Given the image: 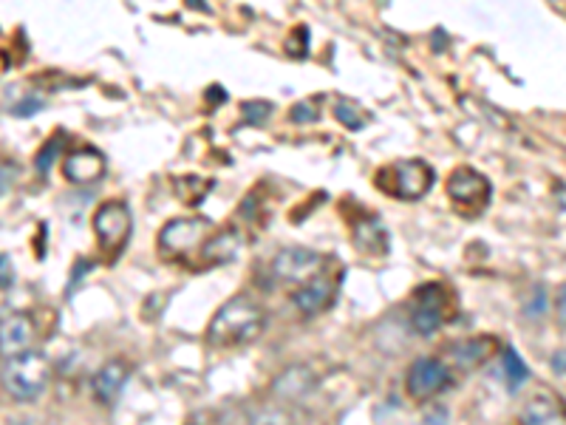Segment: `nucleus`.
I'll list each match as a JSON object with an SVG mask.
<instances>
[{"label":"nucleus","mask_w":566,"mask_h":425,"mask_svg":"<svg viewBox=\"0 0 566 425\" xmlns=\"http://www.w3.org/2000/svg\"><path fill=\"white\" fill-rule=\"evenodd\" d=\"M52 377V366L45 355L40 352H26L18 357H9L4 372H0V381H4V389L9 397H14L18 403H32L49 386Z\"/></svg>","instance_id":"obj_4"},{"label":"nucleus","mask_w":566,"mask_h":425,"mask_svg":"<svg viewBox=\"0 0 566 425\" xmlns=\"http://www.w3.org/2000/svg\"><path fill=\"white\" fill-rule=\"evenodd\" d=\"M544 309H546V290H544L541 284H535L532 286V295H530L527 307H524V315L527 317H541Z\"/></svg>","instance_id":"obj_26"},{"label":"nucleus","mask_w":566,"mask_h":425,"mask_svg":"<svg viewBox=\"0 0 566 425\" xmlns=\"http://www.w3.org/2000/svg\"><path fill=\"white\" fill-rule=\"evenodd\" d=\"M131 377V363L122 360V357H111L105 366L94 374V381H91V389H94V397L105 405L116 403V397L122 394Z\"/></svg>","instance_id":"obj_15"},{"label":"nucleus","mask_w":566,"mask_h":425,"mask_svg":"<svg viewBox=\"0 0 566 425\" xmlns=\"http://www.w3.org/2000/svg\"><path fill=\"white\" fill-rule=\"evenodd\" d=\"M267 326V312L250 295L227 298L207 324V343L216 349H235L252 343Z\"/></svg>","instance_id":"obj_1"},{"label":"nucleus","mask_w":566,"mask_h":425,"mask_svg":"<svg viewBox=\"0 0 566 425\" xmlns=\"http://www.w3.org/2000/svg\"><path fill=\"white\" fill-rule=\"evenodd\" d=\"M331 114H334V119H338V123L343 125V128H348V131H360L365 123H369V116H365V111L360 108L357 102H351V100H338L334 102V108H331Z\"/></svg>","instance_id":"obj_18"},{"label":"nucleus","mask_w":566,"mask_h":425,"mask_svg":"<svg viewBox=\"0 0 566 425\" xmlns=\"http://www.w3.org/2000/svg\"><path fill=\"white\" fill-rule=\"evenodd\" d=\"M317 383H320V377L312 366L295 363V366L283 369L272 381V394H275V400H281V403H300L317 389Z\"/></svg>","instance_id":"obj_11"},{"label":"nucleus","mask_w":566,"mask_h":425,"mask_svg":"<svg viewBox=\"0 0 566 425\" xmlns=\"http://www.w3.org/2000/svg\"><path fill=\"white\" fill-rule=\"evenodd\" d=\"M553 372L558 377H563V349H558V352L553 355Z\"/></svg>","instance_id":"obj_29"},{"label":"nucleus","mask_w":566,"mask_h":425,"mask_svg":"<svg viewBox=\"0 0 566 425\" xmlns=\"http://www.w3.org/2000/svg\"><path fill=\"white\" fill-rule=\"evenodd\" d=\"M286 54L289 57H306V54H309V28H306V26H295L292 28V32H289L286 35Z\"/></svg>","instance_id":"obj_21"},{"label":"nucleus","mask_w":566,"mask_h":425,"mask_svg":"<svg viewBox=\"0 0 566 425\" xmlns=\"http://www.w3.org/2000/svg\"><path fill=\"white\" fill-rule=\"evenodd\" d=\"M43 108V102L40 100H35V97H26L20 105H14V116H28L32 111H40Z\"/></svg>","instance_id":"obj_28"},{"label":"nucleus","mask_w":566,"mask_h":425,"mask_svg":"<svg viewBox=\"0 0 566 425\" xmlns=\"http://www.w3.org/2000/svg\"><path fill=\"white\" fill-rule=\"evenodd\" d=\"M558 326L563 329V321H566V312H563V286H561V290H558Z\"/></svg>","instance_id":"obj_30"},{"label":"nucleus","mask_w":566,"mask_h":425,"mask_svg":"<svg viewBox=\"0 0 566 425\" xmlns=\"http://www.w3.org/2000/svg\"><path fill=\"white\" fill-rule=\"evenodd\" d=\"M241 245H243V236L238 230H233V227L216 230L204 241V247L198 250V255H195L198 264L195 267L207 269V267H221L227 261H233V258L238 255V250H241Z\"/></svg>","instance_id":"obj_14"},{"label":"nucleus","mask_w":566,"mask_h":425,"mask_svg":"<svg viewBox=\"0 0 566 425\" xmlns=\"http://www.w3.org/2000/svg\"><path fill=\"white\" fill-rule=\"evenodd\" d=\"M448 290L442 284L431 281V284H422L417 290V307L414 315H411V326L419 335H434V332L445 324L448 317Z\"/></svg>","instance_id":"obj_9"},{"label":"nucleus","mask_w":566,"mask_h":425,"mask_svg":"<svg viewBox=\"0 0 566 425\" xmlns=\"http://www.w3.org/2000/svg\"><path fill=\"white\" fill-rule=\"evenodd\" d=\"M436 181V171L431 162L425 159H396L377 168L374 185L379 193L391 196L400 202H419L431 193Z\"/></svg>","instance_id":"obj_2"},{"label":"nucleus","mask_w":566,"mask_h":425,"mask_svg":"<svg viewBox=\"0 0 566 425\" xmlns=\"http://www.w3.org/2000/svg\"><path fill=\"white\" fill-rule=\"evenodd\" d=\"M250 425H292V420L281 408H264V412L252 414Z\"/></svg>","instance_id":"obj_25"},{"label":"nucleus","mask_w":566,"mask_h":425,"mask_svg":"<svg viewBox=\"0 0 566 425\" xmlns=\"http://www.w3.org/2000/svg\"><path fill=\"white\" fill-rule=\"evenodd\" d=\"M504 360H507V383H510V389L515 391L518 386H522L527 377H530V369L524 366V360L518 357V352L510 346L507 352H504Z\"/></svg>","instance_id":"obj_20"},{"label":"nucleus","mask_w":566,"mask_h":425,"mask_svg":"<svg viewBox=\"0 0 566 425\" xmlns=\"http://www.w3.org/2000/svg\"><path fill=\"white\" fill-rule=\"evenodd\" d=\"M320 108H323V97L320 94L309 97V100H300L289 108V123L292 125H312L320 119Z\"/></svg>","instance_id":"obj_19"},{"label":"nucleus","mask_w":566,"mask_h":425,"mask_svg":"<svg viewBox=\"0 0 566 425\" xmlns=\"http://www.w3.org/2000/svg\"><path fill=\"white\" fill-rule=\"evenodd\" d=\"M527 422L530 425H544V422H549V420H553L555 417V405L553 403H549V400H532L530 405H527Z\"/></svg>","instance_id":"obj_22"},{"label":"nucleus","mask_w":566,"mask_h":425,"mask_svg":"<svg viewBox=\"0 0 566 425\" xmlns=\"http://www.w3.org/2000/svg\"><path fill=\"white\" fill-rule=\"evenodd\" d=\"M105 171H108V164H105L102 150H97L94 145L76 148L63 159V176L71 185H97Z\"/></svg>","instance_id":"obj_12"},{"label":"nucleus","mask_w":566,"mask_h":425,"mask_svg":"<svg viewBox=\"0 0 566 425\" xmlns=\"http://www.w3.org/2000/svg\"><path fill=\"white\" fill-rule=\"evenodd\" d=\"M14 179H18V168L9 162H0V196L14 185Z\"/></svg>","instance_id":"obj_27"},{"label":"nucleus","mask_w":566,"mask_h":425,"mask_svg":"<svg viewBox=\"0 0 566 425\" xmlns=\"http://www.w3.org/2000/svg\"><path fill=\"white\" fill-rule=\"evenodd\" d=\"M241 111H243V116H247L250 125H261V123H267L269 114H272V102L252 100V102H243Z\"/></svg>","instance_id":"obj_23"},{"label":"nucleus","mask_w":566,"mask_h":425,"mask_svg":"<svg viewBox=\"0 0 566 425\" xmlns=\"http://www.w3.org/2000/svg\"><path fill=\"white\" fill-rule=\"evenodd\" d=\"M91 227H94L97 236V247L100 253L108 258V264H114L122 255V250L128 247L131 241V230H133V219H131V207L125 199H105L97 210L94 219H91Z\"/></svg>","instance_id":"obj_5"},{"label":"nucleus","mask_w":566,"mask_h":425,"mask_svg":"<svg viewBox=\"0 0 566 425\" xmlns=\"http://www.w3.org/2000/svg\"><path fill=\"white\" fill-rule=\"evenodd\" d=\"M496 352V338H487V335H479V338H470V341H456L448 355L450 360L456 363L458 369H476L482 366V363L490 357Z\"/></svg>","instance_id":"obj_17"},{"label":"nucleus","mask_w":566,"mask_h":425,"mask_svg":"<svg viewBox=\"0 0 566 425\" xmlns=\"http://www.w3.org/2000/svg\"><path fill=\"white\" fill-rule=\"evenodd\" d=\"M445 193L462 212H467V216H479L484 207H490L493 185H490V179L479 173L476 168L458 164L456 171H450V176L445 181Z\"/></svg>","instance_id":"obj_6"},{"label":"nucleus","mask_w":566,"mask_h":425,"mask_svg":"<svg viewBox=\"0 0 566 425\" xmlns=\"http://www.w3.org/2000/svg\"><path fill=\"white\" fill-rule=\"evenodd\" d=\"M334 293H338V281L331 278V272L320 269L317 276H312L309 281L298 286L292 293V301L303 315H320L331 303Z\"/></svg>","instance_id":"obj_13"},{"label":"nucleus","mask_w":566,"mask_h":425,"mask_svg":"<svg viewBox=\"0 0 566 425\" xmlns=\"http://www.w3.org/2000/svg\"><path fill=\"white\" fill-rule=\"evenodd\" d=\"M35 343V326L26 315H12L0 324V355L6 360L32 352Z\"/></svg>","instance_id":"obj_16"},{"label":"nucleus","mask_w":566,"mask_h":425,"mask_svg":"<svg viewBox=\"0 0 566 425\" xmlns=\"http://www.w3.org/2000/svg\"><path fill=\"white\" fill-rule=\"evenodd\" d=\"M60 148H63V136H57V133H54L52 140L45 142V148H43L40 154H37V159H35V162H37V171H40L43 176L49 173V168H52V159L60 154Z\"/></svg>","instance_id":"obj_24"},{"label":"nucleus","mask_w":566,"mask_h":425,"mask_svg":"<svg viewBox=\"0 0 566 425\" xmlns=\"http://www.w3.org/2000/svg\"><path fill=\"white\" fill-rule=\"evenodd\" d=\"M450 383V366L442 357H417L405 374L408 397L417 403L434 400Z\"/></svg>","instance_id":"obj_7"},{"label":"nucleus","mask_w":566,"mask_h":425,"mask_svg":"<svg viewBox=\"0 0 566 425\" xmlns=\"http://www.w3.org/2000/svg\"><path fill=\"white\" fill-rule=\"evenodd\" d=\"M216 233V224L204 216H179L171 219L156 238V247L167 261H190L204 247V241Z\"/></svg>","instance_id":"obj_3"},{"label":"nucleus","mask_w":566,"mask_h":425,"mask_svg":"<svg viewBox=\"0 0 566 425\" xmlns=\"http://www.w3.org/2000/svg\"><path fill=\"white\" fill-rule=\"evenodd\" d=\"M348 238L363 255H388V230L369 210H355V216L348 221Z\"/></svg>","instance_id":"obj_10"},{"label":"nucleus","mask_w":566,"mask_h":425,"mask_svg":"<svg viewBox=\"0 0 566 425\" xmlns=\"http://www.w3.org/2000/svg\"><path fill=\"white\" fill-rule=\"evenodd\" d=\"M9 425H40V422H35V420H12Z\"/></svg>","instance_id":"obj_31"},{"label":"nucleus","mask_w":566,"mask_h":425,"mask_svg":"<svg viewBox=\"0 0 566 425\" xmlns=\"http://www.w3.org/2000/svg\"><path fill=\"white\" fill-rule=\"evenodd\" d=\"M323 267V255L309 247H286L272 258V276L281 284L300 286Z\"/></svg>","instance_id":"obj_8"}]
</instances>
